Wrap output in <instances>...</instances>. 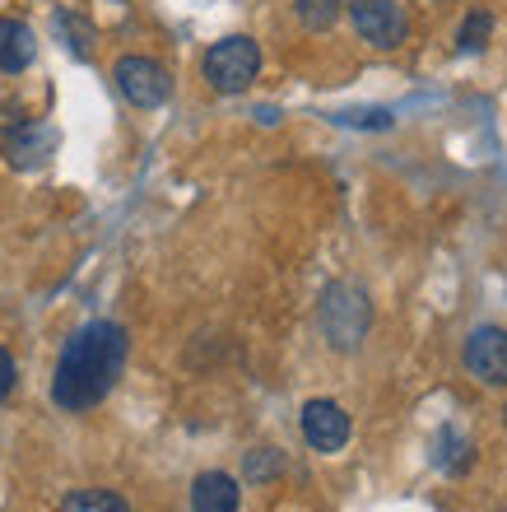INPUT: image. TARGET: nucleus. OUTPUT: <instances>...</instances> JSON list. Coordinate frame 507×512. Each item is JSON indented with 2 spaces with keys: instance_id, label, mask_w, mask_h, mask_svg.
Wrapping results in <instances>:
<instances>
[{
  "instance_id": "39448f33",
  "label": "nucleus",
  "mask_w": 507,
  "mask_h": 512,
  "mask_svg": "<svg viewBox=\"0 0 507 512\" xmlns=\"http://www.w3.org/2000/svg\"><path fill=\"white\" fill-rule=\"evenodd\" d=\"M349 19H354V33L363 42L382 47V52L401 47L405 33H410V19H405L401 0H349Z\"/></svg>"
},
{
  "instance_id": "7ed1b4c3",
  "label": "nucleus",
  "mask_w": 507,
  "mask_h": 512,
  "mask_svg": "<svg viewBox=\"0 0 507 512\" xmlns=\"http://www.w3.org/2000/svg\"><path fill=\"white\" fill-rule=\"evenodd\" d=\"M112 80H117L121 98H126L131 108H163L168 94H173L168 70H163L159 61H149V56H121L117 66H112Z\"/></svg>"
},
{
  "instance_id": "6e6552de",
  "label": "nucleus",
  "mask_w": 507,
  "mask_h": 512,
  "mask_svg": "<svg viewBox=\"0 0 507 512\" xmlns=\"http://www.w3.org/2000/svg\"><path fill=\"white\" fill-rule=\"evenodd\" d=\"M238 503H242V489L228 471L196 475V485H191V508L196 512H238Z\"/></svg>"
},
{
  "instance_id": "f03ea898",
  "label": "nucleus",
  "mask_w": 507,
  "mask_h": 512,
  "mask_svg": "<svg viewBox=\"0 0 507 512\" xmlns=\"http://www.w3.org/2000/svg\"><path fill=\"white\" fill-rule=\"evenodd\" d=\"M205 80H210V89H219V94H242V89H252V80L261 75V47H256L252 38H219L205 52L201 61Z\"/></svg>"
},
{
  "instance_id": "423d86ee",
  "label": "nucleus",
  "mask_w": 507,
  "mask_h": 512,
  "mask_svg": "<svg viewBox=\"0 0 507 512\" xmlns=\"http://www.w3.org/2000/svg\"><path fill=\"white\" fill-rule=\"evenodd\" d=\"M466 368L484 387H507V331L503 326H480L466 340Z\"/></svg>"
},
{
  "instance_id": "ddd939ff",
  "label": "nucleus",
  "mask_w": 507,
  "mask_h": 512,
  "mask_svg": "<svg viewBox=\"0 0 507 512\" xmlns=\"http://www.w3.org/2000/svg\"><path fill=\"white\" fill-rule=\"evenodd\" d=\"M489 38H494V14L489 10H470L466 19H461V28H456V47H461V52H484Z\"/></svg>"
},
{
  "instance_id": "20e7f679",
  "label": "nucleus",
  "mask_w": 507,
  "mask_h": 512,
  "mask_svg": "<svg viewBox=\"0 0 507 512\" xmlns=\"http://www.w3.org/2000/svg\"><path fill=\"white\" fill-rule=\"evenodd\" d=\"M321 326H331L326 336H331L335 350H354L363 331H368V298H363V289L335 284L326 303H321Z\"/></svg>"
},
{
  "instance_id": "9d476101",
  "label": "nucleus",
  "mask_w": 507,
  "mask_h": 512,
  "mask_svg": "<svg viewBox=\"0 0 507 512\" xmlns=\"http://www.w3.org/2000/svg\"><path fill=\"white\" fill-rule=\"evenodd\" d=\"M47 149H52V131H47V126H19V131L5 135V154H10V163H19V168L42 163Z\"/></svg>"
},
{
  "instance_id": "f257e3e1",
  "label": "nucleus",
  "mask_w": 507,
  "mask_h": 512,
  "mask_svg": "<svg viewBox=\"0 0 507 512\" xmlns=\"http://www.w3.org/2000/svg\"><path fill=\"white\" fill-rule=\"evenodd\" d=\"M131 340L117 322H89L66 340V350L56 359L52 396L61 410H89L117 387L121 368H126Z\"/></svg>"
},
{
  "instance_id": "2eb2a0df",
  "label": "nucleus",
  "mask_w": 507,
  "mask_h": 512,
  "mask_svg": "<svg viewBox=\"0 0 507 512\" xmlns=\"http://www.w3.org/2000/svg\"><path fill=\"white\" fill-rule=\"evenodd\" d=\"M284 471V457L275 447H256L252 457H247V480H275Z\"/></svg>"
},
{
  "instance_id": "1a4fd4ad",
  "label": "nucleus",
  "mask_w": 507,
  "mask_h": 512,
  "mask_svg": "<svg viewBox=\"0 0 507 512\" xmlns=\"http://www.w3.org/2000/svg\"><path fill=\"white\" fill-rule=\"evenodd\" d=\"M38 56V38L24 19H0V70L5 75H19V70L33 66Z\"/></svg>"
},
{
  "instance_id": "dca6fc26",
  "label": "nucleus",
  "mask_w": 507,
  "mask_h": 512,
  "mask_svg": "<svg viewBox=\"0 0 507 512\" xmlns=\"http://www.w3.org/2000/svg\"><path fill=\"white\" fill-rule=\"evenodd\" d=\"M14 391V359H10V350H0V401Z\"/></svg>"
},
{
  "instance_id": "4468645a",
  "label": "nucleus",
  "mask_w": 507,
  "mask_h": 512,
  "mask_svg": "<svg viewBox=\"0 0 507 512\" xmlns=\"http://www.w3.org/2000/svg\"><path fill=\"white\" fill-rule=\"evenodd\" d=\"M298 10V24L312 28V33H326V28L340 19V10H345V0H294Z\"/></svg>"
},
{
  "instance_id": "f8f14e48",
  "label": "nucleus",
  "mask_w": 507,
  "mask_h": 512,
  "mask_svg": "<svg viewBox=\"0 0 507 512\" xmlns=\"http://www.w3.org/2000/svg\"><path fill=\"white\" fill-rule=\"evenodd\" d=\"M61 512H131V503L112 489H70L61 499Z\"/></svg>"
},
{
  "instance_id": "9b49d317",
  "label": "nucleus",
  "mask_w": 507,
  "mask_h": 512,
  "mask_svg": "<svg viewBox=\"0 0 507 512\" xmlns=\"http://www.w3.org/2000/svg\"><path fill=\"white\" fill-rule=\"evenodd\" d=\"M56 33L66 38V52H70V56H80V61H89V56H94L98 33H94V24H89L84 14L61 10V14H56Z\"/></svg>"
},
{
  "instance_id": "0eeeda50",
  "label": "nucleus",
  "mask_w": 507,
  "mask_h": 512,
  "mask_svg": "<svg viewBox=\"0 0 507 512\" xmlns=\"http://www.w3.org/2000/svg\"><path fill=\"white\" fill-rule=\"evenodd\" d=\"M303 438L312 452H340L349 443V415L335 401L303 405Z\"/></svg>"
}]
</instances>
